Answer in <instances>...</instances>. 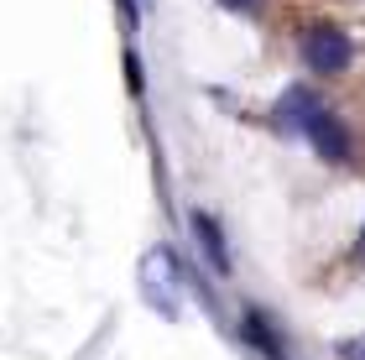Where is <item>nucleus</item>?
I'll return each instance as SVG.
<instances>
[{"instance_id":"obj_1","label":"nucleus","mask_w":365,"mask_h":360,"mask_svg":"<svg viewBox=\"0 0 365 360\" xmlns=\"http://www.w3.org/2000/svg\"><path fill=\"white\" fill-rule=\"evenodd\" d=\"M350 31H339V26H329V21H319V26H308L303 31V58H308V68L313 73H344L350 68Z\"/></svg>"},{"instance_id":"obj_2","label":"nucleus","mask_w":365,"mask_h":360,"mask_svg":"<svg viewBox=\"0 0 365 360\" xmlns=\"http://www.w3.org/2000/svg\"><path fill=\"white\" fill-rule=\"evenodd\" d=\"M297 130L308 136V146L319 152L324 162H350V130H344L334 115H329L324 105H308L303 120H297Z\"/></svg>"},{"instance_id":"obj_3","label":"nucleus","mask_w":365,"mask_h":360,"mask_svg":"<svg viewBox=\"0 0 365 360\" xmlns=\"http://www.w3.org/2000/svg\"><path fill=\"white\" fill-rule=\"evenodd\" d=\"M173 282H188V277H182V267L173 261V251H152V256L141 261V298L152 303L162 319H173V314H178V303L168 298V287H173Z\"/></svg>"},{"instance_id":"obj_4","label":"nucleus","mask_w":365,"mask_h":360,"mask_svg":"<svg viewBox=\"0 0 365 360\" xmlns=\"http://www.w3.org/2000/svg\"><path fill=\"white\" fill-rule=\"evenodd\" d=\"M193 235H198V251L209 256V267H214V272H230V245H225L220 225H214L204 209H193Z\"/></svg>"},{"instance_id":"obj_5","label":"nucleus","mask_w":365,"mask_h":360,"mask_svg":"<svg viewBox=\"0 0 365 360\" xmlns=\"http://www.w3.org/2000/svg\"><path fill=\"white\" fill-rule=\"evenodd\" d=\"M339 360H365V339H339Z\"/></svg>"},{"instance_id":"obj_6","label":"nucleus","mask_w":365,"mask_h":360,"mask_svg":"<svg viewBox=\"0 0 365 360\" xmlns=\"http://www.w3.org/2000/svg\"><path fill=\"white\" fill-rule=\"evenodd\" d=\"M220 6H225V11H251L256 0H220Z\"/></svg>"},{"instance_id":"obj_7","label":"nucleus","mask_w":365,"mask_h":360,"mask_svg":"<svg viewBox=\"0 0 365 360\" xmlns=\"http://www.w3.org/2000/svg\"><path fill=\"white\" fill-rule=\"evenodd\" d=\"M360 245H365V225H360Z\"/></svg>"}]
</instances>
